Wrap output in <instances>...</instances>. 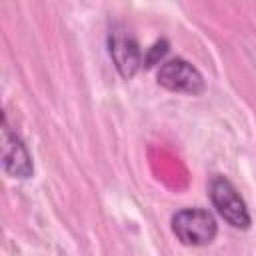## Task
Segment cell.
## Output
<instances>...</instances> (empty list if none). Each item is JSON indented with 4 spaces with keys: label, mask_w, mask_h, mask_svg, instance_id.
Segmentation results:
<instances>
[{
    "label": "cell",
    "mask_w": 256,
    "mask_h": 256,
    "mask_svg": "<svg viewBox=\"0 0 256 256\" xmlns=\"http://www.w3.org/2000/svg\"><path fill=\"white\" fill-rule=\"evenodd\" d=\"M0 140H2V168H4V172L12 178H22V180L30 178L34 172L32 156H30L26 144L22 142L20 134L10 128L6 118L2 122Z\"/></svg>",
    "instance_id": "4"
},
{
    "label": "cell",
    "mask_w": 256,
    "mask_h": 256,
    "mask_svg": "<svg viewBox=\"0 0 256 256\" xmlns=\"http://www.w3.org/2000/svg\"><path fill=\"white\" fill-rule=\"evenodd\" d=\"M172 234L184 246H208L218 234L216 218L206 208H182L178 210L172 220Z\"/></svg>",
    "instance_id": "1"
},
{
    "label": "cell",
    "mask_w": 256,
    "mask_h": 256,
    "mask_svg": "<svg viewBox=\"0 0 256 256\" xmlns=\"http://www.w3.org/2000/svg\"><path fill=\"white\" fill-rule=\"evenodd\" d=\"M208 194L212 200V206L216 212L232 226L238 230H246L252 224L248 206L236 186L226 178V176H214L208 184Z\"/></svg>",
    "instance_id": "2"
},
{
    "label": "cell",
    "mask_w": 256,
    "mask_h": 256,
    "mask_svg": "<svg viewBox=\"0 0 256 256\" xmlns=\"http://www.w3.org/2000/svg\"><path fill=\"white\" fill-rule=\"evenodd\" d=\"M108 50L112 56V62L116 66V70L120 72L122 78H132L140 64H142V52L138 42L124 32H112L108 38Z\"/></svg>",
    "instance_id": "5"
},
{
    "label": "cell",
    "mask_w": 256,
    "mask_h": 256,
    "mask_svg": "<svg viewBox=\"0 0 256 256\" xmlns=\"http://www.w3.org/2000/svg\"><path fill=\"white\" fill-rule=\"evenodd\" d=\"M156 80L160 86H164L170 92H184L192 96L202 94L206 88L198 68L184 58H172L162 62V66L156 72Z\"/></svg>",
    "instance_id": "3"
},
{
    "label": "cell",
    "mask_w": 256,
    "mask_h": 256,
    "mask_svg": "<svg viewBox=\"0 0 256 256\" xmlns=\"http://www.w3.org/2000/svg\"><path fill=\"white\" fill-rule=\"evenodd\" d=\"M166 52H168V42H166V40L156 42V44L150 48V52H148V56H146V60H144L146 68H152L156 62H160V60L166 56Z\"/></svg>",
    "instance_id": "6"
}]
</instances>
